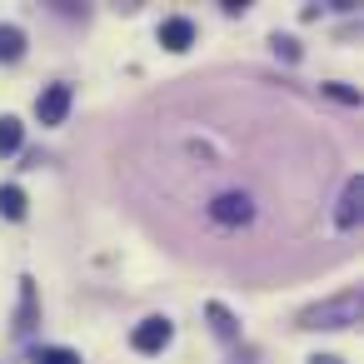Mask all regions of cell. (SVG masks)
Listing matches in <instances>:
<instances>
[{"mask_svg":"<svg viewBox=\"0 0 364 364\" xmlns=\"http://www.w3.org/2000/svg\"><path fill=\"white\" fill-rule=\"evenodd\" d=\"M354 319H359V294H354V289L304 314V324H309V329H344V324H354Z\"/></svg>","mask_w":364,"mask_h":364,"instance_id":"6da1fadb","label":"cell"},{"mask_svg":"<svg viewBox=\"0 0 364 364\" xmlns=\"http://www.w3.org/2000/svg\"><path fill=\"white\" fill-rule=\"evenodd\" d=\"M170 339H175V324H170L165 314H150V319H140V324H135V334H130V344H135L140 354H160Z\"/></svg>","mask_w":364,"mask_h":364,"instance_id":"7a4b0ae2","label":"cell"},{"mask_svg":"<svg viewBox=\"0 0 364 364\" xmlns=\"http://www.w3.org/2000/svg\"><path fill=\"white\" fill-rule=\"evenodd\" d=\"M210 215H215L220 225H250V220H255V205H250V195L230 190V195H215Z\"/></svg>","mask_w":364,"mask_h":364,"instance_id":"3957f363","label":"cell"},{"mask_svg":"<svg viewBox=\"0 0 364 364\" xmlns=\"http://www.w3.org/2000/svg\"><path fill=\"white\" fill-rule=\"evenodd\" d=\"M36 115L41 125H60L70 115V85H46V95L36 100Z\"/></svg>","mask_w":364,"mask_h":364,"instance_id":"277c9868","label":"cell"},{"mask_svg":"<svg viewBox=\"0 0 364 364\" xmlns=\"http://www.w3.org/2000/svg\"><path fill=\"white\" fill-rule=\"evenodd\" d=\"M160 46H165V50H190V46H195V26H190L185 16L160 21Z\"/></svg>","mask_w":364,"mask_h":364,"instance_id":"5b68a950","label":"cell"},{"mask_svg":"<svg viewBox=\"0 0 364 364\" xmlns=\"http://www.w3.org/2000/svg\"><path fill=\"white\" fill-rule=\"evenodd\" d=\"M359 200H364V185H359V180H349V185H344V195H339V210H334V220H339L344 230L359 220Z\"/></svg>","mask_w":364,"mask_h":364,"instance_id":"8992f818","label":"cell"},{"mask_svg":"<svg viewBox=\"0 0 364 364\" xmlns=\"http://www.w3.org/2000/svg\"><path fill=\"white\" fill-rule=\"evenodd\" d=\"M26 55V31L21 26H0V60H21Z\"/></svg>","mask_w":364,"mask_h":364,"instance_id":"52a82bcc","label":"cell"},{"mask_svg":"<svg viewBox=\"0 0 364 364\" xmlns=\"http://www.w3.org/2000/svg\"><path fill=\"white\" fill-rule=\"evenodd\" d=\"M0 215H6V220H26V190L21 185H0Z\"/></svg>","mask_w":364,"mask_h":364,"instance_id":"ba28073f","label":"cell"},{"mask_svg":"<svg viewBox=\"0 0 364 364\" xmlns=\"http://www.w3.org/2000/svg\"><path fill=\"white\" fill-rule=\"evenodd\" d=\"M21 135H26V125H21L16 115H0V155L21 150Z\"/></svg>","mask_w":364,"mask_h":364,"instance_id":"9c48e42d","label":"cell"},{"mask_svg":"<svg viewBox=\"0 0 364 364\" xmlns=\"http://www.w3.org/2000/svg\"><path fill=\"white\" fill-rule=\"evenodd\" d=\"M36 364H80V354L55 344V349H41V354H36Z\"/></svg>","mask_w":364,"mask_h":364,"instance_id":"30bf717a","label":"cell"},{"mask_svg":"<svg viewBox=\"0 0 364 364\" xmlns=\"http://www.w3.org/2000/svg\"><path fill=\"white\" fill-rule=\"evenodd\" d=\"M309 364H339V359H329V354H324V359H309Z\"/></svg>","mask_w":364,"mask_h":364,"instance_id":"8fae6325","label":"cell"}]
</instances>
